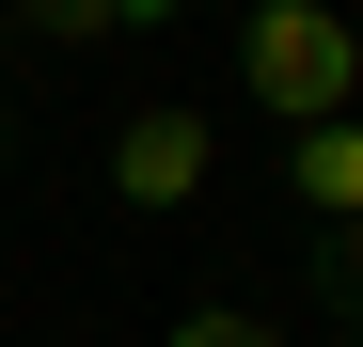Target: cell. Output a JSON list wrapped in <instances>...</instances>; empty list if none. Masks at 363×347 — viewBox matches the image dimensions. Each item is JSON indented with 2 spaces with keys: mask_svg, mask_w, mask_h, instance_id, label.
I'll list each match as a JSON object with an SVG mask.
<instances>
[{
  "mask_svg": "<svg viewBox=\"0 0 363 347\" xmlns=\"http://www.w3.org/2000/svg\"><path fill=\"white\" fill-rule=\"evenodd\" d=\"M347 79H363V32L332 16V0H253L237 16V95L269 110V127H347Z\"/></svg>",
  "mask_w": 363,
  "mask_h": 347,
  "instance_id": "cell-1",
  "label": "cell"
},
{
  "mask_svg": "<svg viewBox=\"0 0 363 347\" xmlns=\"http://www.w3.org/2000/svg\"><path fill=\"white\" fill-rule=\"evenodd\" d=\"M111 190H127V205H190V190H206V110H127Z\"/></svg>",
  "mask_w": 363,
  "mask_h": 347,
  "instance_id": "cell-2",
  "label": "cell"
},
{
  "mask_svg": "<svg viewBox=\"0 0 363 347\" xmlns=\"http://www.w3.org/2000/svg\"><path fill=\"white\" fill-rule=\"evenodd\" d=\"M284 190L316 205V221H363V127H300L284 142Z\"/></svg>",
  "mask_w": 363,
  "mask_h": 347,
  "instance_id": "cell-3",
  "label": "cell"
},
{
  "mask_svg": "<svg viewBox=\"0 0 363 347\" xmlns=\"http://www.w3.org/2000/svg\"><path fill=\"white\" fill-rule=\"evenodd\" d=\"M300 300H332V331H363V221H316L300 237Z\"/></svg>",
  "mask_w": 363,
  "mask_h": 347,
  "instance_id": "cell-4",
  "label": "cell"
},
{
  "mask_svg": "<svg viewBox=\"0 0 363 347\" xmlns=\"http://www.w3.org/2000/svg\"><path fill=\"white\" fill-rule=\"evenodd\" d=\"M174 347H284V316H253V300H190Z\"/></svg>",
  "mask_w": 363,
  "mask_h": 347,
  "instance_id": "cell-5",
  "label": "cell"
},
{
  "mask_svg": "<svg viewBox=\"0 0 363 347\" xmlns=\"http://www.w3.org/2000/svg\"><path fill=\"white\" fill-rule=\"evenodd\" d=\"M16 32H32V47H95V32H111V0H16Z\"/></svg>",
  "mask_w": 363,
  "mask_h": 347,
  "instance_id": "cell-6",
  "label": "cell"
},
{
  "mask_svg": "<svg viewBox=\"0 0 363 347\" xmlns=\"http://www.w3.org/2000/svg\"><path fill=\"white\" fill-rule=\"evenodd\" d=\"M111 32H174V0H111Z\"/></svg>",
  "mask_w": 363,
  "mask_h": 347,
  "instance_id": "cell-7",
  "label": "cell"
},
{
  "mask_svg": "<svg viewBox=\"0 0 363 347\" xmlns=\"http://www.w3.org/2000/svg\"><path fill=\"white\" fill-rule=\"evenodd\" d=\"M0 174H16V110H0Z\"/></svg>",
  "mask_w": 363,
  "mask_h": 347,
  "instance_id": "cell-8",
  "label": "cell"
},
{
  "mask_svg": "<svg viewBox=\"0 0 363 347\" xmlns=\"http://www.w3.org/2000/svg\"><path fill=\"white\" fill-rule=\"evenodd\" d=\"M332 347H363V331H332Z\"/></svg>",
  "mask_w": 363,
  "mask_h": 347,
  "instance_id": "cell-9",
  "label": "cell"
},
{
  "mask_svg": "<svg viewBox=\"0 0 363 347\" xmlns=\"http://www.w3.org/2000/svg\"><path fill=\"white\" fill-rule=\"evenodd\" d=\"M347 32H363V16H347Z\"/></svg>",
  "mask_w": 363,
  "mask_h": 347,
  "instance_id": "cell-10",
  "label": "cell"
}]
</instances>
